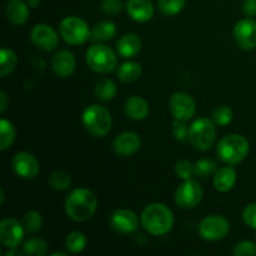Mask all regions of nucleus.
I'll list each match as a JSON object with an SVG mask.
<instances>
[{"label":"nucleus","mask_w":256,"mask_h":256,"mask_svg":"<svg viewBox=\"0 0 256 256\" xmlns=\"http://www.w3.org/2000/svg\"><path fill=\"white\" fill-rule=\"evenodd\" d=\"M96 209V195L85 188L74 189L65 199V212L74 222H86L95 214Z\"/></svg>","instance_id":"obj_1"},{"label":"nucleus","mask_w":256,"mask_h":256,"mask_svg":"<svg viewBox=\"0 0 256 256\" xmlns=\"http://www.w3.org/2000/svg\"><path fill=\"white\" fill-rule=\"evenodd\" d=\"M142 226L154 236L168 234L174 226V215L162 202H152L144 208L140 216Z\"/></svg>","instance_id":"obj_2"},{"label":"nucleus","mask_w":256,"mask_h":256,"mask_svg":"<svg viewBox=\"0 0 256 256\" xmlns=\"http://www.w3.org/2000/svg\"><path fill=\"white\" fill-rule=\"evenodd\" d=\"M250 150L249 142L240 134H230L218 144V156L226 165H236L244 162Z\"/></svg>","instance_id":"obj_3"},{"label":"nucleus","mask_w":256,"mask_h":256,"mask_svg":"<svg viewBox=\"0 0 256 256\" xmlns=\"http://www.w3.org/2000/svg\"><path fill=\"white\" fill-rule=\"evenodd\" d=\"M85 130L92 136L102 138L112 130V118L109 110L104 106L94 104L84 110L82 116Z\"/></svg>","instance_id":"obj_4"},{"label":"nucleus","mask_w":256,"mask_h":256,"mask_svg":"<svg viewBox=\"0 0 256 256\" xmlns=\"http://www.w3.org/2000/svg\"><path fill=\"white\" fill-rule=\"evenodd\" d=\"M216 139L215 122L208 118H199L189 126V142L199 152H206Z\"/></svg>","instance_id":"obj_5"},{"label":"nucleus","mask_w":256,"mask_h":256,"mask_svg":"<svg viewBox=\"0 0 256 256\" xmlns=\"http://www.w3.org/2000/svg\"><path fill=\"white\" fill-rule=\"evenodd\" d=\"M86 64L92 72L99 74H108L112 72L118 64L116 54L108 45L94 44L86 50L85 54Z\"/></svg>","instance_id":"obj_6"},{"label":"nucleus","mask_w":256,"mask_h":256,"mask_svg":"<svg viewBox=\"0 0 256 256\" xmlns=\"http://www.w3.org/2000/svg\"><path fill=\"white\" fill-rule=\"evenodd\" d=\"M59 32L62 39L66 44L74 45V46L84 44L88 39H90V35H92V30L88 22L75 15L66 16L62 20Z\"/></svg>","instance_id":"obj_7"},{"label":"nucleus","mask_w":256,"mask_h":256,"mask_svg":"<svg viewBox=\"0 0 256 256\" xmlns=\"http://www.w3.org/2000/svg\"><path fill=\"white\" fill-rule=\"evenodd\" d=\"M230 222L222 215H209L199 224L200 236L208 242H218L229 234Z\"/></svg>","instance_id":"obj_8"},{"label":"nucleus","mask_w":256,"mask_h":256,"mask_svg":"<svg viewBox=\"0 0 256 256\" xmlns=\"http://www.w3.org/2000/svg\"><path fill=\"white\" fill-rule=\"evenodd\" d=\"M204 190L196 180H184L175 192V202L182 209H192L202 202Z\"/></svg>","instance_id":"obj_9"},{"label":"nucleus","mask_w":256,"mask_h":256,"mask_svg":"<svg viewBox=\"0 0 256 256\" xmlns=\"http://www.w3.org/2000/svg\"><path fill=\"white\" fill-rule=\"evenodd\" d=\"M169 109L174 119L188 122L192 119L196 112V104L194 99L186 92H175L169 102Z\"/></svg>","instance_id":"obj_10"},{"label":"nucleus","mask_w":256,"mask_h":256,"mask_svg":"<svg viewBox=\"0 0 256 256\" xmlns=\"http://www.w3.org/2000/svg\"><path fill=\"white\" fill-rule=\"evenodd\" d=\"M24 232L22 222L20 224L16 219L6 218L0 222V242L8 249L19 246L24 239Z\"/></svg>","instance_id":"obj_11"},{"label":"nucleus","mask_w":256,"mask_h":256,"mask_svg":"<svg viewBox=\"0 0 256 256\" xmlns=\"http://www.w3.org/2000/svg\"><path fill=\"white\" fill-rule=\"evenodd\" d=\"M12 166L15 174L22 179H34L40 172V165L36 158L28 152H20L14 155Z\"/></svg>","instance_id":"obj_12"},{"label":"nucleus","mask_w":256,"mask_h":256,"mask_svg":"<svg viewBox=\"0 0 256 256\" xmlns=\"http://www.w3.org/2000/svg\"><path fill=\"white\" fill-rule=\"evenodd\" d=\"M234 39L242 50H254L256 48V22L252 18L239 20L234 26Z\"/></svg>","instance_id":"obj_13"},{"label":"nucleus","mask_w":256,"mask_h":256,"mask_svg":"<svg viewBox=\"0 0 256 256\" xmlns=\"http://www.w3.org/2000/svg\"><path fill=\"white\" fill-rule=\"evenodd\" d=\"M109 224L112 230L119 234H132L139 228V218L129 209H119L112 214Z\"/></svg>","instance_id":"obj_14"},{"label":"nucleus","mask_w":256,"mask_h":256,"mask_svg":"<svg viewBox=\"0 0 256 256\" xmlns=\"http://www.w3.org/2000/svg\"><path fill=\"white\" fill-rule=\"evenodd\" d=\"M32 44L42 52H52L59 44L56 32L48 24H36L30 34Z\"/></svg>","instance_id":"obj_15"},{"label":"nucleus","mask_w":256,"mask_h":256,"mask_svg":"<svg viewBox=\"0 0 256 256\" xmlns=\"http://www.w3.org/2000/svg\"><path fill=\"white\" fill-rule=\"evenodd\" d=\"M142 146V139L139 134L134 132H124L118 135L112 142V149L120 156L134 155Z\"/></svg>","instance_id":"obj_16"},{"label":"nucleus","mask_w":256,"mask_h":256,"mask_svg":"<svg viewBox=\"0 0 256 256\" xmlns=\"http://www.w3.org/2000/svg\"><path fill=\"white\" fill-rule=\"evenodd\" d=\"M52 66L58 76L68 78L75 72L76 60H75L74 54L72 52H69V50H59L52 56Z\"/></svg>","instance_id":"obj_17"},{"label":"nucleus","mask_w":256,"mask_h":256,"mask_svg":"<svg viewBox=\"0 0 256 256\" xmlns=\"http://www.w3.org/2000/svg\"><path fill=\"white\" fill-rule=\"evenodd\" d=\"M125 8L129 16L138 22H149L154 15L152 0H128Z\"/></svg>","instance_id":"obj_18"},{"label":"nucleus","mask_w":256,"mask_h":256,"mask_svg":"<svg viewBox=\"0 0 256 256\" xmlns=\"http://www.w3.org/2000/svg\"><path fill=\"white\" fill-rule=\"evenodd\" d=\"M5 16L10 24L19 26L29 18V6L22 0H9L5 6Z\"/></svg>","instance_id":"obj_19"},{"label":"nucleus","mask_w":256,"mask_h":256,"mask_svg":"<svg viewBox=\"0 0 256 256\" xmlns=\"http://www.w3.org/2000/svg\"><path fill=\"white\" fill-rule=\"evenodd\" d=\"M116 49L120 56L125 58V59H132V58L136 56L142 50V39L135 32L125 34L118 42Z\"/></svg>","instance_id":"obj_20"},{"label":"nucleus","mask_w":256,"mask_h":256,"mask_svg":"<svg viewBox=\"0 0 256 256\" xmlns=\"http://www.w3.org/2000/svg\"><path fill=\"white\" fill-rule=\"evenodd\" d=\"M238 175L232 165H228V166L220 168L214 174V179H212V184L214 188L220 192H228L234 188L235 182H236Z\"/></svg>","instance_id":"obj_21"},{"label":"nucleus","mask_w":256,"mask_h":256,"mask_svg":"<svg viewBox=\"0 0 256 256\" xmlns=\"http://www.w3.org/2000/svg\"><path fill=\"white\" fill-rule=\"evenodd\" d=\"M124 112L129 119L132 120H144L149 114V104L142 96H130L128 98L124 104Z\"/></svg>","instance_id":"obj_22"},{"label":"nucleus","mask_w":256,"mask_h":256,"mask_svg":"<svg viewBox=\"0 0 256 256\" xmlns=\"http://www.w3.org/2000/svg\"><path fill=\"white\" fill-rule=\"evenodd\" d=\"M116 34V25L112 22H100L95 24L92 29L90 39L92 42H108Z\"/></svg>","instance_id":"obj_23"},{"label":"nucleus","mask_w":256,"mask_h":256,"mask_svg":"<svg viewBox=\"0 0 256 256\" xmlns=\"http://www.w3.org/2000/svg\"><path fill=\"white\" fill-rule=\"evenodd\" d=\"M95 96L102 102H110L118 94V86L112 79H102L95 84Z\"/></svg>","instance_id":"obj_24"},{"label":"nucleus","mask_w":256,"mask_h":256,"mask_svg":"<svg viewBox=\"0 0 256 256\" xmlns=\"http://www.w3.org/2000/svg\"><path fill=\"white\" fill-rule=\"evenodd\" d=\"M142 65L135 62H126L120 65L118 70V78L122 82H134L142 76Z\"/></svg>","instance_id":"obj_25"},{"label":"nucleus","mask_w":256,"mask_h":256,"mask_svg":"<svg viewBox=\"0 0 256 256\" xmlns=\"http://www.w3.org/2000/svg\"><path fill=\"white\" fill-rule=\"evenodd\" d=\"M15 136H16V130L12 122L6 119L0 120V150L2 152H5L12 146Z\"/></svg>","instance_id":"obj_26"},{"label":"nucleus","mask_w":256,"mask_h":256,"mask_svg":"<svg viewBox=\"0 0 256 256\" xmlns=\"http://www.w3.org/2000/svg\"><path fill=\"white\" fill-rule=\"evenodd\" d=\"M18 65V56L9 48H2L0 52V76L12 74Z\"/></svg>","instance_id":"obj_27"},{"label":"nucleus","mask_w":256,"mask_h":256,"mask_svg":"<svg viewBox=\"0 0 256 256\" xmlns=\"http://www.w3.org/2000/svg\"><path fill=\"white\" fill-rule=\"evenodd\" d=\"M22 252L28 256H44L48 252V244L40 238H30L22 245Z\"/></svg>","instance_id":"obj_28"},{"label":"nucleus","mask_w":256,"mask_h":256,"mask_svg":"<svg viewBox=\"0 0 256 256\" xmlns=\"http://www.w3.org/2000/svg\"><path fill=\"white\" fill-rule=\"evenodd\" d=\"M65 246H66L68 252H72V254H79L86 246V238L82 232H70L65 240Z\"/></svg>","instance_id":"obj_29"},{"label":"nucleus","mask_w":256,"mask_h":256,"mask_svg":"<svg viewBox=\"0 0 256 256\" xmlns=\"http://www.w3.org/2000/svg\"><path fill=\"white\" fill-rule=\"evenodd\" d=\"M49 184L54 190L62 192V190L69 189L72 179H70V175L64 170H55L50 174Z\"/></svg>","instance_id":"obj_30"},{"label":"nucleus","mask_w":256,"mask_h":256,"mask_svg":"<svg viewBox=\"0 0 256 256\" xmlns=\"http://www.w3.org/2000/svg\"><path fill=\"white\" fill-rule=\"evenodd\" d=\"M22 226H24L25 232L29 234H35L39 232L42 226V218L35 210H30L22 218Z\"/></svg>","instance_id":"obj_31"},{"label":"nucleus","mask_w":256,"mask_h":256,"mask_svg":"<svg viewBox=\"0 0 256 256\" xmlns=\"http://www.w3.org/2000/svg\"><path fill=\"white\" fill-rule=\"evenodd\" d=\"M186 0H159L158 6L159 10L166 16H174L184 9Z\"/></svg>","instance_id":"obj_32"},{"label":"nucleus","mask_w":256,"mask_h":256,"mask_svg":"<svg viewBox=\"0 0 256 256\" xmlns=\"http://www.w3.org/2000/svg\"><path fill=\"white\" fill-rule=\"evenodd\" d=\"M194 169L196 176L205 179V178H209L210 175L215 174L218 172V165L212 159L205 158V159H200L195 162Z\"/></svg>","instance_id":"obj_33"},{"label":"nucleus","mask_w":256,"mask_h":256,"mask_svg":"<svg viewBox=\"0 0 256 256\" xmlns=\"http://www.w3.org/2000/svg\"><path fill=\"white\" fill-rule=\"evenodd\" d=\"M234 118V112L232 109L228 105H219L216 109L212 112V122L219 126H226L230 124Z\"/></svg>","instance_id":"obj_34"},{"label":"nucleus","mask_w":256,"mask_h":256,"mask_svg":"<svg viewBox=\"0 0 256 256\" xmlns=\"http://www.w3.org/2000/svg\"><path fill=\"white\" fill-rule=\"evenodd\" d=\"M175 174L179 179L182 180H189L195 175L194 165L188 160H179L175 164Z\"/></svg>","instance_id":"obj_35"},{"label":"nucleus","mask_w":256,"mask_h":256,"mask_svg":"<svg viewBox=\"0 0 256 256\" xmlns=\"http://www.w3.org/2000/svg\"><path fill=\"white\" fill-rule=\"evenodd\" d=\"M172 134L178 142H185L189 140V126L186 125V122L174 119L172 122Z\"/></svg>","instance_id":"obj_36"},{"label":"nucleus","mask_w":256,"mask_h":256,"mask_svg":"<svg viewBox=\"0 0 256 256\" xmlns=\"http://www.w3.org/2000/svg\"><path fill=\"white\" fill-rule=\"evenodd\" d=\"M235 256H254L256 255V245L252 242H238L232 249Z\"/></svg>","instance_id":"obj_37"},{"label":"nucleus","mask_w":256,"mask_h":256,"mask_svg":"<svg viewBox=\"0 0 256 256\" xmlns=\"http://www.w3.org/2000/svg\"><path fill=\"white\" fill-rule=\"evenodd\" d=\"M100 9L108 15H116L122 12V4L120 0H102L100 2Z\"/></svg>","instance_id":"obj_38"},{"label":"nucleus","mask_w":256,"mask_h":256,"mask_svg":"<svg viewBox=\"0 0 256 256\" xmlns=\"http://www.w3.org/2000/svg\"><path fill=\"white\" fill-rule=\"evenodd\" d=\"M242 219L245 224L252 229H256V202L249 204L242 212Z\"/></svg>","instance_id":"obj_39"},{"label":"nucleus","mask_w":256,"mask_h":256,"mask_svg":"<svg viewBox=\"0 0 256 256\" xmlns=\"http://www.w3.org/2000/svg\"><path fill=\"white\" fill-rule=\"evenodd\" d=\"M242 12L246 16L252 18L256 15V0H244L242 2Z\"/></svg>","instance_id":"obj_40"},{"label":"nucleus","mask_w":256,"mask_h":256,"mask_svg":"<svg viewBox=\"0 0 256 256\" xmlns=\"http://www.w3.org/2000/svg\"><path fill=\"white\" fill-rule=\"evenodd\" d=\"M8 106H9V98H8L6 92H0V112L4 114L5 110L8 109Z\"/></svg>","instance_id":"obj_41"},{"label":"nucleus","mask_w":256,"mask_h":256,"mask_svg":"<svg viewBox=\"0 0 256 256\" xmlns=\"http://www.w3.org/2000/svg\"><path fill=\"white\" fill-rule=\"evenodd\" d=\"M22 254H24V252H19V250H16V248H12V249H9L6 252V256H20Z\"/></svg>","instance_id":"obj_42"},{"label":"nucleus","mask_w":256,"mask_h":256,"mask_svg":"<svg viewBox=\"0 0 256 256\" xmlns=\"http://www.w3.org/2000/svg\"><path fill=\"white\" fill-rule=\"evenodd\" d=\"M4 204V190H0V205Z\"/></svg>","instance_id":"obj_43"},{"label":"nucleus","mask_w":256,"mask_h":256,"mask_svg":"<svg viewBox=\"0 0 256 256\" xmlns=\"http://www.w3.org/2000/svg\"><path fill=\"white\" fill-rule=\"evenodd\" d=\"M52 256H66V252H55L52 254Z\"/></svg>","instance_id":"obj_44"},{"label":"nucleus","mask_w":256,"mask_h":256,"mask_svg":"<svg viewBox=\"0 0 256 256\" xmlns=\"http://www.w3.org/2000/svg\"><path fill=\"white\" fill-rule=\"evenodd\" d=\"M29 2H32L34 5H36V0H29Z\"/></svg>","instance_id":"obj_45"}]
</instances>
